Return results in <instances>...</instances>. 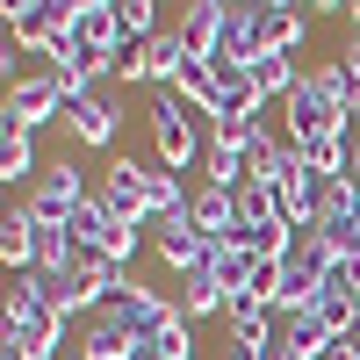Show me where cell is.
Returning <instances> with one entry per match:
<instances>
[{
    "label": "cell",
    "instance_id": "6da1fadb",
    "mask_svg": "<svg viewBox=\"0 0 360 360\" xmlns=\"http://www.w3.org/2000/svg\"><path fill=\"white\" fill-rule=\"evenodd\" d=\"M144 130H152V152H159V166H173V173H195L209 152H202V123H195V108L173 94V86H159L152 94V108H144Z\"/></svg>",
    "mask_w": 360,
    "mask_h": 360
},
{
    "label": "cell",
    "instance_id": "7a4b0ae2",
    "mask_svg": "<svg viewBox=\"0 0 360 360\" xmlns=\"http://www.w3.org/2000/svg\"><path fill=\"white\" fill-rule=\"evenodd\" d=\"M86 195H94V180H86L72 159H58V166H44V180L29 188V202H22V209H29L44 231H65L79 209H86Z\"/></svg>",
    "mask_w": 360,
    "mask_h": 360
},
{
    "label": "cell",
    "instance_id": "3957f363",
    "mask_svg": "<svg viewBox=\"0 0 360 360\" xmlns=\"http://www.w3.org/2000/svg\"><path fill=\"white\" fill-rule=\"evenodd\" d=\"M65 79L58 72H22L15 86H8V101H0V123H15V130H29L37 137L44 123H65Z\"/></svg>",
    "mask_w": 360,
    "mask_h": 360
},
{
    "label": "cell",
    "instance_id": "277c9868",
    "mask_svg": "<svg viewBox=\"0 0 360 360\" xmlns=\"http://www.w3.org/2000/svg\"><path fill=\"white\" fill-rule=\"evenodd\" d=\"M144 159H108L101 166V180H94V195L115 209V217H123L130 231H152V202H144Z\"/></svg>",
    "mask_w": 360,
    "mask_h": 360
},
{
    "label": "cell",
    "instance_id": "5b68a950",
    "mask_svg": "<svg viewBox=\"0 0 360 360\" xmlns=\"http://www.w3.org/2000/svg\"><path fill=\"white\" fill-rule=\"evenodd\" d=\"M65 130H72V144H86V152H108L115 130H123V108H115V94L86 86V94L65 101Z\"/></svg>",
    "mask_w": 360,
    "mask_h": 360
},
{
    "label": "cell",
    "instance_id": "8992f818",
    "mask_svg": "<svg viewBox=\"0 0 360 360\" xmlns=\"http://www.w3.org/2000/svg\"><path fill=\"white\" fill-rule=\"evenodd\" d=\"M152 245H159V259L173 266V274L188 281V274L209 266V245H217V238H202V224L180 209V217H159V224H152Z\"/></svg>",
    "mask_w": 360,
    "mask_h": 360
},
{
    "label": "cell",
    "instance_id": "52a82bcc",
    "mask_svg": "<svg viewBox=\"0 0 360 360\" xmlns=\"http://www.w3.org/2000/svg\"><path fill=\"white\" fill-rule=\"evenodd\" d=\"M281 115H288V144H310V137H324V130H353L346 115H339V101L317 86V72L295 86L288 101H281Z\"/></svg>",
    "mask_w": 360,
    "mask_h": 360
},
{
    "label": "cell",
    "instance_id": "ba28073f",
    "mask_svg": "<svg viewBox=\"0 0 360 360\" xmlns=\"http://www.w3.org/2000/svg\"><path fill=\"white\" fill-rule=\"evenodd\" d=\"M65 346V317L58 310H15L8 317V353L15 360H58Z\"/></svg>",
    "mask_w": 360,
    "mask_h": 360
},
{
    "label": "cell",
    "instance_id": "9c48e42d",
    "mask_svg": "<svg viewBox=\"0 0 360 360\" xmlns=\"http://www.w3.org/2000/svg\"><path fill=\"white\" fill-rule=\"evenodd\" d=\"M224 15H231V0H180V37H188L195 58H217L224 51Z\"/></svg>",
    "mask_w": 360,
    "mask_h": 360
},
{
    "label": "cell",
    "instance_id": "30bf717a",
    "mask_svg": "<svg viewBox=\"0 0 360 360\" xmlns=\"http://www.w3.org/2000/svg\"><path fill=\"white\" fill-rule=\"evenodd\" d=\"M303 37H310V8H295V0H259V44L266 51H303Z\"/></svg>",
    "mask_w": 360,
    "mask_h": 360
},
{
    "label": "cell",
    "instance_id": "8fae6325",
    "mask_svg": "<svg viewBox=\"0 0 360 360\" xmlns=\"http://www.w3.org/2000/svg\"><path fill=\"white\" fill-rule=\"evenodd\" d=\"M173 94L209 123V115H217V101H224V72H217V58H188V65H180V79H173Z\"/></svg>",
    "mask_w": 360,
    "mask_h": 360
},
{
    "label": "cell",
    "instance_id": "7c38bea8",
    "mask_svg": "<svg viewBox=\"0 0 360 360\" xmlns=\"http://www.w3.org/2000/svg\"><path fill=\"white\" fill-rule=\"evenodd\" d=\"M0 180H8V188H37V180H44L37 137H29V130H15V123H0Z\"/></svg>",
    "mask_w": 360,
    "mask_h": 360
},
{
    "label": "cell",
    "instance_id": "4fadbf2b",
    "mask_svg": "<svg viewBox=\"0 0 360 360\" xmlns=\"http://www.w3.org/2000/svg\"><path fill=\"white\" fill-rule=\"evenodd\" d=\"M188 217L202 224V238H238V195L217 188V180H202L195 202H188Z\"/></svg>",
    "mask_w": 360,
    "mask_h": 360
},
{
    "label": "cell",
    "instance_id": "5bb4252c",
    "mask_svg": "<svg viewBox=\"0 0 360 360\" xmlns=\"http://www.w3.org/2000/svg\"><path fill=\"white\" fill-rule=\"evenodd\" d=\"M303 79H310L303 72V51H266V58H252V86H259L266 101H288Z\"/></svg>",
    "mask_w": 360,
    "mask_h": 360
},
{
    "label": "cell",
    "instance_id": "9a60e30c",
    "mask_svg": "<svg viewBox=\"0 0 360 360\" xmlns=\"http://www.w3.org/2000/svg\"><path fill=\"white\" fill-rule=\"evenodd\" d=\"M252 266H259V259L238 245V238H217V245H209V266H202V274H209V281H217L231 303H238V295H245V281H252Z\"/></svg>",
    "mask_w": 360,
    "mask_h": 360
},
{
    "label": "cell",
    "instance_id": "2e32d148",
    "mask_svg": "<svg viewBox=\"0 0 360 360\" xmlns=\"http://www.w3.org/2000/svg\"><path fill=\"white\" fill-rule=\"evenodd\" d=\"M224 332H231V346H274L281 339V310H259V303H231L224 310Z\"/></svg>",
    "mask_w": 360,
    "mask_h": 360
},
{
    "label": "cell",
    "instance_id": "e0dca14e",
    "mask_svg": "<svg viewBox=\"0 0 360 360\" xmlns=\"http://www.w3.org/2000/svg\"><path fill=\"white\" fill-rule=\"evenodd\" d=\"M0 259H8V274H29V266H37V217H29L22 202L0 217Z\"/></svg>",
    "mask_w": 360,
    "mask_h": 360
},
{
    "label": "cell",
    "instance_id": "ac0fdd59",
    "mask_svg": "<svg viewBox=\"0 0 360 360\" xmlns=\"http://www.w3.org/2000/svg\"><path fill=\"white\" fill-rule=\"evenodd\" d=\"M72 360H137V339L123 332V324H108V317H86V332H79V353Z\"/></svg>",
    "mask_w": 360,
    "mask_h": 360
},
{
    "label": "cell",
    "instance_id": "d6986e66",
    "mask_svg": "<svg viewBox=\"0 0 360 360\" xmlns=\"http://www.w3.org/2000/svg\"><path fill=\"white\" fill-rule=\"evenodd\" d=\"M238 238L245 231H266V224H281V202H274V188H266V180H238Z\"/></svg>",
    "mask_w": 360,
    "mask_h": 360
},
{
    "label": "cell",
    "instance_id": "ffe728a7",
    "mask_svg": "<svg viewBox=\"0 0 360 360\" xmlns=\"http://www.w3.org/2000/svg\"><path fill=\"white\" fill-rule=\"evenodd\" d=\"M310 72H317V86H324V94L339 101V115H346V123H360V72L346 65V58H324V65H310Z\"/></svg>",
    "mask_w": 360,
    "mask_h": 360
},
{
    "label": "cell",
    "instance_id": "44dd1931",
    "mask_svg": "<svg viewBox=\"0 0 360 360\" xmlns=\"http://www.w3.org/2000/svg\"><path fill=\"white\" fill-rule=\"evenodd\" d=\"M295 159H303L310 173H346V159H353V130H324V137H310V144H295Z\"/></svg>",
    "mask_w": 360,
    "mask_h": 360
},
{
    "label": "cell",
    "instance_id": "7402d4cb",
    "mask_svg": "<svg viewBox=\"0 0 360 360\" xmlns=\"http://www.w3.org/2000/svg\"><path fill=\"white\" fill-rule=\"evenodd\" d=\"M86 252H79V238L72 231H44L37 224V274H72Z\"/></svg>",
    "mask_w": 360,
    "mask_h": 360
},
{
    "label": "cell",
    "instance_id": "603a6c76",
    "mask_svg": "<svg viewBox=\"0 0 360 360\" xmlns=\"http://www.w3.org/2000/svg\"><path fill=\"white\" fill-rule=\"evenodd\" d=\"M224 310H231V295L209 281V274H188V288H180V317L202 324V317H224Z\"/></svg>",
    "mask_w": 360,
    "mask_h": 360
},
{
    "label": "cell",
    "instance_id": "cb8c5ba5",
    "mask_svg": "<svg viewBox=\"0 0 360 360\" xmlns=\"http://www.w3.org/2000/svg\"><path fill=\"white\" fill-rule=\"evenodd\" d=\"M188 58H195V51H188V37H180V29H159V37H152V79H159V86H173Z\"/></svg>",
    "mask_w": 360,
    "mask_h": 360
},
{
    "label": "cell",
    "instance_id": "d4e9b609",
    "mask_svg": "<svg viewBox=\"0 0 360 360\" xmlns=\"http://www.w3.org/2000/svg\"><path fill=\"white\" fill-rule=\"evenodd\" d=\"M108 15L123 37H159V0H108Z\"/></svg>",
    "mask_w": 360,
    "mask_h": 360
},
{
    "label": "cell",
    "instance_id": "484cf974",
    "mask_svg": "<svg viewBox=\"0 0 360 360\" xmlns=\"http://www.w3.org/2000/svg\"><path fill=\"white\" fill-rule=\"evenodd\" d=\"M115 79H152V37H123L115 44Z\"/></svg>",
    "mask_w": 360,
    "mask_h": 360
},
{
    "label": "cell",
    "instance_id": "4316f807",
    "mask_svg": "<svg viewBox=\"0 0 360 360\" xmlns=\"http://www.w3.org/2000/svg\"><path fill=\"white\" fill-rule=\"evenodd\" d=\"M15 310H44V274L29 266V274H8V317Z\"/></svg>",
    "mask_w": 360,
    "mask_h": 360
},
{
    "label": "cell",
    "instance_id": "83f0119b",
    "mask_svg": "<svg viewBox=\"0 0 360 360\" xmlns=\"http://www.w3.org/2000/svg\"><path fill=\"white\" fill-rule=\"evenodd\" d=\"M137 360H195V353H166V346H144Z\"/></svg>",
    "mask_w": 360,
    "mask_h": 360
},
{
    "label": "cell",
    "instance_id": "f1b7e54d",
    "mask_svg": "<svg viewBox=\"0 0 360 360\" xmlns=\"http://www.w3.org/2000/svg\"><path fill=\"white\" fill-rule=\"evenodd\" d=\"M339 58H346V65L360 72V29H353V37H346V51H339Z\"/></svg>",
    "mask_w": 360,
    "mask_h": 360
},
{
    "label": "cell",
    "instance_id": "f546056e",
    "mask_svg": "<svg viewBox=\"0 0 360 360\" xmlns=\"http://www.w3.org/2000/svg\"><path fill=\"white\" fill-rule=\"evenodd\" d=\"M224 360H266L259 346H224Z\"/></svg>",
    "mask_w": 360,
    "mask_h": 360
},
{
    "label": "cell",
    "instance_id": "4dcf8cb0",
    "mask_svg": "<svg viewBox=\"0 0 360 360\" xmlns=\"http://www.w3.org/2000/svg\"><path fill=\"white\" fill-rule=\"evenodd\" d=\"M353 339H360V317H353Z\"/></svg>",
    "mask_w": 360,
    "mask_h": 360
},
{
    "label": "cell",
    "instance_id": "1f68e13d",
    "mask_svg": "<svg viewBox=\"0 0 360 360\" xmlns=\"http://www.w3.org/2000/svg\"><path fill=\"white\" fill-rule=\"evenodd\" d=\"M58 360H65V353H58Z\"/></svg>",
    "mask_w": 360,
    "mask_h": 360
},
{
    "label": "cell",
    "instance_id": "d6a6232c",
    "mask_svg": "<svg viewBox=\"0 0 360 360\" xmlns=\"http://www.w3.org/2000/svg\"><path fill=\"white\" fill-rule=\"evenodd\" d=\"M353 130H360V123H353Z\"/></svg>",
    "mask_w": 360,
    "mask_h": 360
}]
</instances>
